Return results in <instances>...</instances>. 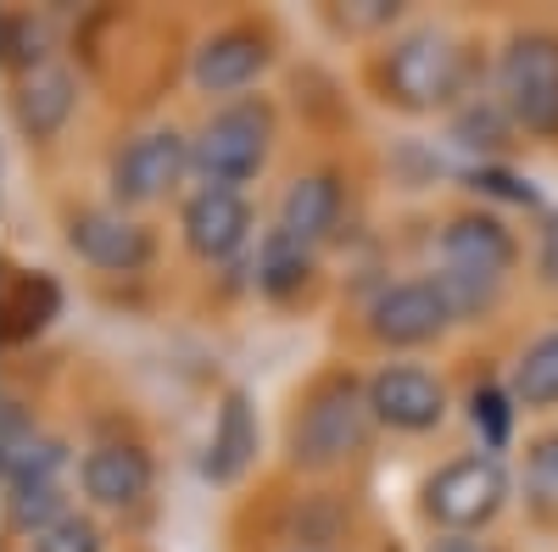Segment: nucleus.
<instances>
[{"instance_id": "6e6552de", "label": "nucleus", "mask_w": 558, "mask_h": 552, "mask_svg": "<svg viewBox=\"0 0 558 552\" xmlns=\"http://www.w3.org/2000/svg\"><path fill=\"white\" fill-rule=\"evenodd\" d=\"M368 407H375V419H386L391 430L425 436L447 419V391H441L436 375H425V368H386V375H375V385H368Z\"/></svg>"}, {"instance_id": "ddd939ff", "label": "nucleus", "mask_w": 558, "mask_h": 552, "mask_svg": "<svg viewBox=\"0 0 558 552\" xmlns=\"http://www.w3.org/2000/svg\"><path fill=\"white\" fill-rule=\"evenodd\" d=\"M263 68H268V45L252 28H223L196 51V84L207 96H229V89L252 84Z\"/></svg>"}, {"instance_id": "20e7f679", "label": "nucleus", "mask_w": 558, "mask_h": 552, "mask_svg": "<svg viewBox=\"0 0 558 552\" xmlns=\"http://www.w3.org/2000/svg\"><path fill=\"white\" fill-rule=\"evenodd\" d=\"M502 502H508V475L497 457H458L425 486V514L452 536H470L486 519H497Z\"/></svg>"}, {"instance_id": "a211bd4d", "label": "nucleus", "mask_w": 558, "mask_h": 552, "mask_svg": "<svg viewBox=\"0 0 558 552\" xmlns=\"http://www.w3.org/2000/svg\"><path fill=\"white\" fill-rule=\"evenodd\" d=\"M514 402L520 407H553L558 402V335H542L514 363Z\"/></svg>"}, {"instance_id": "393cba45", "label": "nucleus", "mask_w": 558, "mask_h": 552, "mask_svg": "<svg viewBox=\"0 0 558 552\" xmlns=\"http://www.w3.org/2000/svg\"><path fill=\"white\" fill-rule=\"evenodd\" d=\"M430 552H492V547L470 541V536H441V541H430Z\"/></svg>"}, {"instance_id": "9b49d317", "label": "nucleus", "mask_w": 558, "mask_h": 552, "mask_svg": "<svg viewBox=\"0 0 558 552\" xmlns=\"http://www.w3.org/2000/svg\"><path fill=\"white\" fill-rule=\"evenodd\" d=\"M68 241L84 262H96V268H112V273H129L151 257V241H146V229L129 223L123 212H78L68 223Z\"/></svg>"}, {"instance_id": "412c9836", "label": "nucleus", "mask_w": 558, "mask_h": 552, "mask_svg": "<svg viewBox=\"0 0 558 552\" xmlns=\"http://www.w3.org/2000/svg\"><path fill=\"white\" fill-rule=\"evenodd\" d=\"M39 51H45V28L34 17H7L0 23V57L17 62V68H39Z\"/></svg>"}, {"instance_id": "9d476101", "label": "nucleus", "mask_w": 558, "mask_h": 552, "mask_svg": "<svg viewBox=\"0 0 558 552\" xmlns=\"http://www.w3.org/2000/svg\"><path fill=\"white\" fill-rule=\"evenodd\" d=\"M246 229H252V212H246L241 191L207 184V191H196L191 207H184V241H191V252L207 257V262H223L229 252H241Z\"/></svg>"}, {"instance_id": "39448f33", "label": "nucleus", "mask_w": 558, "mask_h": 552, "mask_svg": "<svg viewBox=\"0 0 558 552\" xmlns=\"http://www.w3.org/2000/svg\"><path fill=\"white\" fill-rule=\"evenodd\" d=\"M268 157V112L263 107H229L218 112L191 146V162L207 184L218 191H235L241 179H252Z\"/></svg>"}, {"instance_id": "f03ea898", "label": "nucleus", "mask_w": 558, "mask_h": 552, "mask_svg": "<svg viewBox=\"0 0 558 552\" xmlns=\"http://www.w3.org/2000/svg\"><path fill=\"white\" fill-rule=\"evenodd\" d=\"M502 107L536 134H558V34H514L497 62Z\"/></svg>"}, {"instance_id": "423d86ee", "label": "nucleus", "mask_w": 558, "mask_h": 552, "mask_svg": "<svg viewBox=\"0 0 558 552\" xmlns=\"http://www.w3.org/2000/svg\"><path fill=\"white\" fill-rule=\"evenodd\" d=\"M368 407L357 396V385L336 380V385H324L307 407H302V419H296V457L302 464H341V457H352L363 446V425H368Z\"/></svg>"}, {"instance_id": "2eb2a0df", "label": "nucleus", "mask_w": 558, "mask_h": 552, "mask_svg": "<svg viewBox=\"0 0 558 552\" xmlns=\"http://www.w3.org/2000/svg\"><path fill=\"white\" fill-rule=\"evenodd\" d=\"M336 207H341L336 179L330 173H302L296 184H286V196H279V235L313 246L324 229L336 223Z\"/></svg>"}, {"instance_id": "5701e85b", "label": "nucleus", "mask_w": 558, "mask_h": 552, "mask_svg": "<svg viewBox=\"0 0 558 552\" xmlns=\"http://www.w3.org/2000/svg\"><path fill=\"white\" fill-rule=\"evenodd\" d=\"M470 419H475V430H486V446H502L508 441V419H514V407H508V396L502 391H475L470 396Z\"/></svg>"}, {"instance_id": "4be33fe9", "label": "nucleus", "mask_w": 558, "mask_h": 552, "mask_svg": "<svg viewBox=\"0 0 558 552\" xmlns=\"http://www.w3.org/2000/svg\"><path fill=\"white\" fill-rule=\"evenodd\" d=\"M34 552H101V530L89 519H78V514H68L45 536H34Z\"/></svg>"}, {"instance_id": "f3484780", "label": "nucleus", "mask_w": 558, "mask_h": 552, "mask_svg": "<svg viewBox=\"0 0 558 552\" xmlns=\"http://www.w3.org/2000/svg\"><path fill=\"white\" fill-rule=\"evenodd\" d=\"M257 285L268 291V296H296L302 285H307V246L302 241H291V235H274L263 241V257H257Z\"/></svg>"}, {"instance_id": "7ed1b4c3", "label": "nucleus", "mask_w": 558, "mask_h": 552, "mask_svg": "<svg viewBox=\"0 0 558 552\" xmlns=\"http://www.w3.org/2000/svg\"><path fill=\"white\" fill-rule=\"evenodd\" d=\"M458 78H463L458 45L441 28H418V34L397 39L391 57H386V89L413 112H430V107L452 101Z\"/></svg>"}, {"instance_id": "6ab92c4d", "label": "nucleus", "mask_w": 558, "mask_h": 552, "mask_svg": "<svg viewBox=\"0 0 558 552\" xmlns=\"http://www.w3.org/2000/svg\"><path fill=\"white\" fill-rule=\"evenodd\" d=\"M57 519H68L62 486H28V491H12V525H17L23 536H45Z\"/></svg>"}, {"instance_id": "aec40b11", "label": "nucleus", "mask_w": 558, "mask_h": 552, "mask_svg": "<svg viewBox=\"0 0 558 552\" xmlns=\"http://www.w3.org/2000/svg\"><path fill=\"white\" fill-rule=\"evenodd\" d=\"M525 486H531V496L542 502V508H558V430L531 441V457H525Z\"/></svg>"}, {"instance_id": "0eeeda50", "label": "nucleus", "mask_w": 558, "mask_h": 552, "mask_svg": "<svg viewBox=\"0 0 558 552\" xmlns=\"http://www.w3.org/2000/svg\"><path fill=\"white\" fill-rule=\"evenodd\" d=\"M452 324V302L436 280H408V285H391L375 312H368V330H375L386 346H425L436 341L441 330Z\"/></svg>"}, {"instance_id": "1a4fd4ad", "label": "nucleus", "mask_w": 558, "mask_h": 552, "mask_svg": "<svg viewBox=\"0 0 558 552\" xmlns=\"http://www.w3.org/2000/svg\"><path fill=\"white\" fill-rule=\"evenodd\" d=\"M184 162H191V146L173 128H151L140 140H129L123 157L112 162V191H118V201H157L184 173Z\"/></svg>"}, {"instance_id": "f257e3e1", "label": "nucleus", "mask_w": 558, "mask_h": 552, "mask_svg": "<svg viewBox=\"0 0 558 552\" xmlns=\"http://www.w3.org/2000/svg\"><path fill=\"white\" fill-rule=\"evenodd\" d=\"M514 268V235L492 218V212H463L441 229V291L452 312H475L492 307L502 273Z\"/></svg>"}, {"instance_id": "dca6fc26", "label": "nucleus", "mask_w": 558, "mask_h": 552, "mask_svg": "<svg viewBox=\"0 0 558 552\" xmlns=\"http://www.w3.org/2000/svg\"><path fill=\"white\" fill-rule=\"evenodd\" d=\"M73 112V78L62 68H34L17 84V128L28 140H51Z\"/></svg>"}, {"instance_id": "f8f14e48", "label": "nucleus", "mask_w": 558, "mask_h": 552, "mask_svg": "<svg viewBox=\"0 0 558 552\" xmlns=\"http://www.w3.org/2000/svg\"><path fill=\"white\" fill-rule=\"evenodd\" d=\"M84 491L101 502V508H129V502H140L151 491V457L129 446V441H107L84 457Z\"/></svg>"}, {"instance_id": "b1692460", "label": "nucleus", "mask_w": 558, "mask_h": 552, "mask_svg": "<svg viewBox=\"0 0 558 552\" xmlns=\"http://www.w3.org/2000/svg\"><path fill=\"white\" fill-rule=\"evenodd\" d=\"M536 273L558 291V218H547L542 223V246H536Z\"/></svg>"}, {"instance_id": "4468645a", "label": "nucleus", "mask_w": 558, "mask_h": 552, "mask_svg": "<svg viewBox=\"0 0 558 552\" xmlns=\"http://www.w3.org/2000/svg\"><path fill=\"white\" fill-rule=\"evenodd\" d=\"M257 457V419H252V402L241 391H229L223 407H218V425H213V441H207V457H202V475L213 486H229L241 480L246 464Z\"/></svg>"}]
</instances>
